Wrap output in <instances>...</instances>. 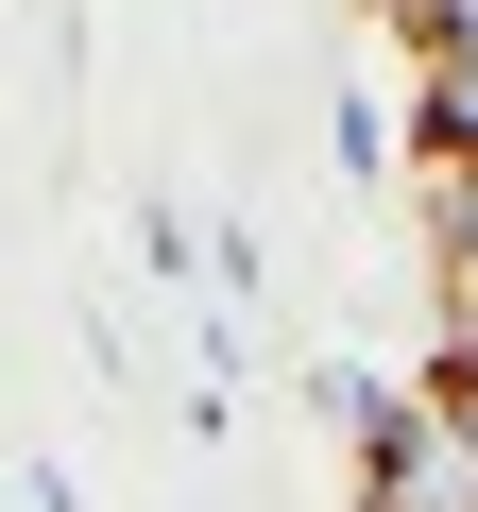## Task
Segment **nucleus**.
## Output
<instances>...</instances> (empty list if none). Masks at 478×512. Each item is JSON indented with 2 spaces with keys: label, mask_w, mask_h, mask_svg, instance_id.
Segmentation results:
<instances>
[{
  "label": "nucleus",
  "mask_w": 478,
  "mask_h": 512,
  "mask_svg": "<svg viewBox=\"0 0 478 512\" xmlns=\"http://www.w3.org/2000/svg\"><path fill=\"white\" fill-rule=\"evenodd\" d=\"M342 427H359V512H478V444L427 393H342Z\"/></svg>",
  "instance_id": "1"
},
{
  "label": "nucleus",
  "mask_w": 478,
  "mask_h": 512,
  "mask_svg": "<svg viewBox=\"0 0 478 512\" xmlns=\"http://www.w3.org/2000/svg\"><path fill=\"white\" fill-rule=\"evenodd\" d=\"M410 154H427L444 188L478 171V52H444V69H427V103H410Z\"/></svg>",
  "instance_id": "2"
},
{
  "label": "nucleus",
  "mask_w": 478,
  "mask_h": 512,
  "mask_svg": "<svg viewBox=\"0 0 478 512\" xmlns=\"http://www.w3.org/2000/svg\"><path fill=\"white\" fill-rule=\"evenodd\" d=\"M427 222H444V308L478 325V171H461V188H427Z\"/></svg>",
  "instance_id": "3"
}]
</instances>
